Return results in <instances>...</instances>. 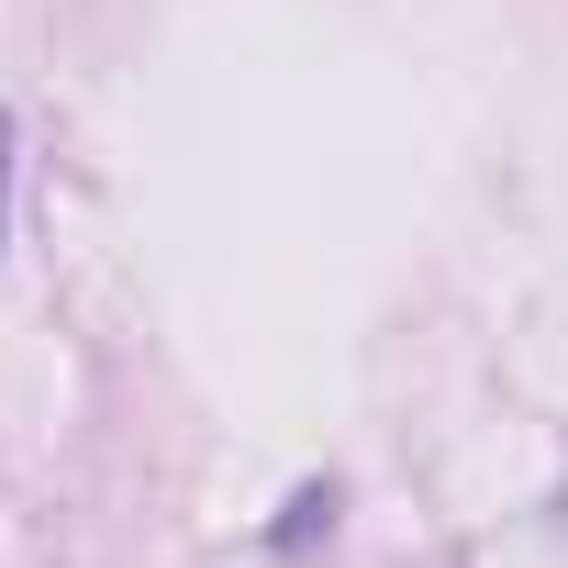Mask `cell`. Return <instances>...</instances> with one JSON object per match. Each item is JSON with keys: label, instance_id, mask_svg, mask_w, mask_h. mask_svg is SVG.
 Listing matches in <instances>:
<instances>
[{"label": "cell", "instance_id": "obj_1", "mask_svg": "<svg viewBox=\"0 0 568 568\" xmlns=\"http://www.w3.org/2000/svg\"><path fill=\"white\" fill-rule=\"evenodd\" d=\"M0 234H12V112H0Z\"/></svg>", "mask_w": 568, "mask_h": 568}]
</instances>
